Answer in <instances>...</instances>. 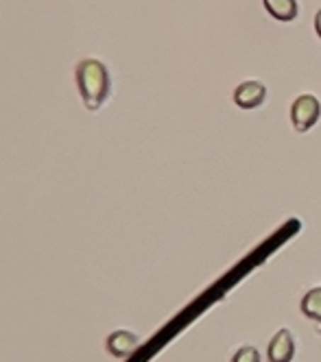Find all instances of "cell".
I'll return each mask as SVG.
<instances>
[{"mask_svg": "<svg viewBox=\"0 0 321 362\" xmlns=\"http://www.w3.org/2000/svg\"><path fill=\"white\" fill-rule=\"evenodd\" d=\"M321 118V100L315 94H300L291 103V122L298 134H306Z\"/></svg>", "mask_w": 321, "mask_h": 362, "instance_id": "2", "label": "cell"}, {"mask_svg": "<svg viewBox=\"0 0 321 362\" xmlns=\"http://www.w3.org/2000/svg\"><path fill=\"white\" fill-rule=\"evenodd\" d=\"M232 362H260V351L252 345H243L234 351Z\"/></svg>", "mask_w": 321, "mask_h": 362, "instance_id": "8", "label": "cell"}, {"mask_svg": "<svg viewBox=\"0 0 321 362\" xmlns=\"http://www.w3.org/2000/svg\"><path fill=\"white\" fill-rule=\"evenodd\" d=\"M266 98V88L260 81H243L234 88V103L240 110H256Z\"/></svg>", "mask_w": 321, "mask_h": 362, "instance_id": "4", "label": "cell"}, {"mask_svg": "<svg viewBox=\"0 0 321 362\" xmlns=\"http://www.w3.org/2000/svg\"><path fill=\"white\" fill-rule=\"evenodd\" d=\"M262 5L271 18L278 22H293L300 13L298 0H262Z\"/></svg>", "mask_w": 321, "mask_h": 362, "instance_id": "6", "label": "cell"}, {"mask_svg": "<svg viewBox=\"0 0 321 362\" xmlns=\"http://www.w3.org/2000/svg\"><path fill=\"white\" fill-rule=\"evenodd\" d=\"M295 358V334L288 327H280L269 345H266V360L269 362H291Z\"/></svg>", "mask_w": 321, "mask_h": 362, "instance_id": "3", "label": "cell"}, {"mask_svg": "<svg viewBox=\"0 0 321 362\" xmlns=\"http://www.w3.org/2000/svg\"><path fill=\"white\" fill-rule=\"evenodd\" d=\"M107 351L116 358H127L140 347V336L129 329H114L107 336Z\"/></svg>", "mask_w": 321, "mask_h": 362, "instance_id": "5", "label": "cell"}, {"mask_svg": "<svg viewBox=\"0 0 321 362\" xmlns=\"http://www.w3.org/2000/svg\"><path fill=\"white\" fill-rule=\"evenodd\" d=\"M74 81H77L79 94H81L84 105L90 112H96L107 100L112 90L110 72H107L105 64L92 57H86L74 66Z\"/></svg>", "mask_w": 321, "mask_h": 362, "instance_id": "1", "label": "cell"}, {"mask_svg": "<svg viewBox=\"0 0 321 362\" xmlns=\"http://www.w3.org/2000/svg\"><path fill=\"white\" fill-rule=\"evenodd\" d=\"M302 315L315 323L317 332H321V286H312L300 301Z\"/></svg>", "mask_w": 321, "mask_h": 362, "instance_id": "7", "label": "cell"}, {"mask_svg": "<svg viewBox=\"0 0 321 362\" xmlns=\"http://www.w3.org/2000/svg\"><path fill=\"white\" fill-rule=\"evenodd\" d=\"M315 31H317V35H319V40H321V9L315 13Z\"/></svg>", "mask_w": 321, "mask_h": 362, "instance_id": "9", "label": "cell"}]
</instances>
